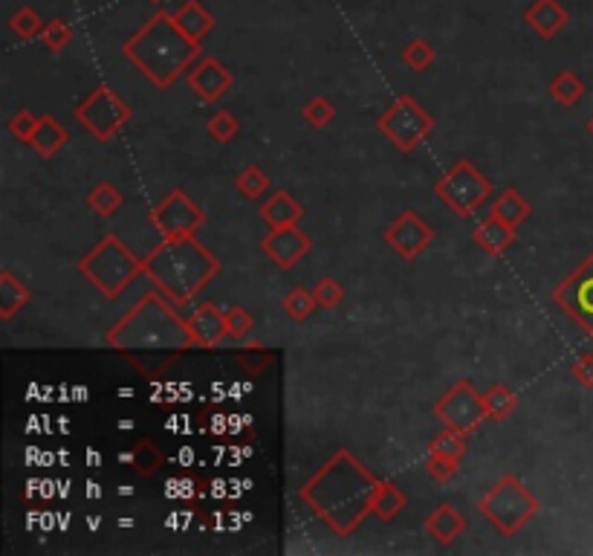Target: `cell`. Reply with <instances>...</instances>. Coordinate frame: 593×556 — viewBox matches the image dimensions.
<instances>
[{
	"instance_id": "cell-1",
	"label": "cell",
	"mask_w": 593,
	"mask_h": 556,
	"mask_svg": "<svg viewBox=\"0 0 593 556\" xmlns=\"http://www.w3.org/2000/svg\"><path fill=\"white\" fill-rule=\"evenodd\" d=\"M379 478L368 473L348 449H339L319 473L313 475L298 499L313 507V513L339 536H351L359 522L371 513Z\"/></svg>"
},
{
	"instance_id": "cell-2",
	"label": "cell",
	"mask_w": 593,
	"mask_h": 556,
	"mask_svg": "<svg viewBox=\"0 0 593 556\" xmlns=\"http://www.w3.org/2000/svg\"><path fill=\"white\" fill-rule=\"evenodd\" d=\"M122 56L160 90H168L200 58V44L177 27L174 12L160 9L122 44Z\"/></svg>"
},
{
	"instance_id": "cell-3",
	"label": "cell",
	"mask_w": 593,
	"mask_h": 556,
	"mask_svg": "<svg viewBox=\"0 0 593 556\" xmlns=\"http://www.w3.org/2000/svg\"><path fill=\"white\" fill-rule=\"evenodd\" d=\"M217 273L220 261L200 241H194V235L162 238L160 247L145 258V276L174 305H189Z\"/></svg>"
},
{
	"instance_id": "cell-4",
	"label": "cell",
	"mask_w": 593,
	"mask_h": 556,
	"mask_svg": "<svg viewBox=\"0 0 593 556\" xmlns=\"http://www.w3.org/2000/svg\"><path fill=\"white\" fill-rule=\"evenodd\" d=\"M174 302L165 296V293H148L142 296V302H136L134 310L125 313L128 322H136L142 325L139 328H116L108 334V345L119 348V351H186V348H194L191 345L189 328L186 322L177 319L174 313Z\"/></svg>"
},
{
	"instance_id": "cell-5",
	"label": "cell",
	"mask_w": 593,
	"mask_h": 556,
	"mask_svg": "<svg viewBox=\"0 0 593 556\" xmlns=\"http://www.w3.org/2000/svg\"><path fill=\"white\" fill-rule=\"evenodd\" d=\"M79 273L108 299L122 296L136 278L145 276V258H136L116 235H105L93 250L79 261Z\"/></svg>"
},
{
	"instance_id": "cell-6",
	"label": "cell",
	"mask_w": 593,
	"mask_h": 556,
	"mask_svg": "<svg viewBox=\"0 0 593 556\" xmlns=\"http://www.w3.org/2000/svg\"><path fill=\"white\" fill-rule=\"evenodd\" d=\"M478 507L484 519H489L504 536H515L541 510L539 499L515 475H504L484 499L478 501Z\"/></svg>"
},
{
	"instance_id": "cell-7",
	"label": "cell",
	"mask_w": 593,
	"mask_h": 556,
	"mask_svg": "<svg viewBox=\"0 0 593 556\" xmlns=\"http://www.w3.org/2000/svg\"><path fill=\"white\" fill-rule=\"evenodd\" d=\"M434 195L440 197L455 215L469 218L486 197L492 195V183L469 160H460L434 183Z\"/></svg>"
},
{
	"instance_id": "cell-8",
	"label": "cell",
	"mask_w": 593,
	"mask_h": 556,
	"mask_svg": "<svg viewBox=\"0 0 593 556\" xmlns=\"http://www.w3.org/2000/svg\"><path fill=\"white\" fill-rule=\"evenodd\" d=\"M377 128L391 139L400 151H414L434 131L432 113L414 96H397V102L377 119Z\"/></svg>"
},
{
	"instance_id": "cell-9",
	"label": "cell",
	"mask_w": 593,
	"mask_h": 556,
	"mask_svg": "<svg viewBox=\"0 0 593 556\" xmlns=\"http://www.w3.org/2000/svg\"><path fill=\"white\" fill-rule=\"evenodd\" d=\"M79 125L99 142H110L122 125H128L131 108L110 90L108 84H99L90 96H84L76 105Z\"/></svg>"
},
{
	"instance_id": "cell-10",
	"label": "cell",
	"mask_w": 593,
	"mask_h": 556,
	"mask_svg": "<svg viewBox=\"0 0 593 556\" xmlns=\"http://www.w3.org/2000/svg\"><path fill=\"white\" fill-rule=\"evenodd\" d=\"M434 415L440 417L449 429L463 432V435H472L486 417H489V412H486L484 394H478L469 380H458L452 389L437 400Z\"/></svg>"
},
{
	"instance_id": "cell-11",
	"label": "cell",
	"mask_w": 593,
	"mask_h": 556,
	"mask_svg": "<svg viewBox=\"0 0 593 556\" xmlns=\"http://www.w3.org/2000/svg\"><path fill=\"white\" fill-rule=\"evenodd\" d=\"M553 299L593 339V252L556 287Z\"/></svg>"
},
{
	"instance_id": "cell-12",
	"label": "cell",
	"mask_w": 593,
	"mask_h": 556,
	"mask_svg": "<svg viewBox=\"0 0 593 556\" xmlns=\"http://www.w3.org/2000/svg\"><path fill=\"white\" fill-rule=\"evenodd\" d=\"M151 223H154V229L160 232L162 238H186V235H194L206 223V215L183 189H174L151 212Z\"/></svg>"
},
{
	"instance_id": "cell-13",
	"label": "cell",
	"mask_w": 593,
	"mask_h": 556,
	"mask_svg": "<svg viewBox=\"0 0 593 556\" xmlns=\"http://www.w3.org/2000/svg\"><path fill=\"white\" fill-rule=\"evenodd\" d=\"M432 238H434L432 226L423 221L417 212H411V209L403 212L397 221L385 229V241H388V247L397 252L400 258H405V261H414L417 255H423V252L429 250Z\"/></svg>"
},
{
	"instance_id": "cell-14",
	"label": "cell",
	"mask_w": 593,
	"mask_h": 556,
	"mask_svg": "<svg viewBox=\"0 0 593 556\" xmlns=\"http://www.w3.org/2000/svg\"><path fill=\"white\" fill-rule=\"evenodd\" d=\"M186 82H189L191 90L200 96V102L215 105V102H220V99L232 90L235 76H232V70H229L223 61H217L215 56H200L189 67Z\"/></svg>"
},
{
	"instance_id": "cell-15",
	"label": "cell",
	"mask_w": 593,
	"mask_h": 556,
	"mask_svg": "<svg viewBox=\"0 0 593 556\" xmlns=\"http://www.w3.org/2000/svg\"><path fill=\"white\" fill-rule=\"evenodd\" d=\"M313 250V241L310 235H304L296 226H281V229H272L270 235L261 238V252L270 258L278 270H293L298 261Z\"/></svg>"
},
{
	"instance_id": "cell-16",
	"label": "cell",
	"mask_w": 593,
	"mask_h": 556,
	"mask_svg": "<svg viewBox=\"0 0 593 556\" xmlns=\"http://www.w3.org/2000/svg\"><path fill=\"white\" fill-rule=\"evenodd\" d=\"M186 328H189L191 345H194V348H217V345L229 336V331H226V316H223V310L217 305H212V302L197 307L189 316Z\"/></svg>"
},
{
	"instance_id": "cell-17",
	"label": "cell",
	"mask_w": 593,
	"mask_h": 556,
	"mask_svg": "<svg viewBox=\"0 0 593 556\" xmlns=\"http://www.w3.org/2000/svg\"><path fill=\"white\" fill-rule=\"evenodd\" d=\"M570 21V12L562 6V0H536L527 12H524V24L539 32L544 41L556 38Z\"/></svg>"
},
{
	"instance_id": "cell-18",
	"label": "cell",
	"mask_w": 593,
	"mask_h": 556,
	"mask_svg": "<svg viewBox=\"0 0 593 556\" xmlns=\"http://www.w3.org/2000/svg\"><path fill=\"white\" fill-rule=\"evenodd\" d=\"M463 530H466V519H463V513H458V507L449 504V501L437 504L429 513V519H426V533L432 536L437 545H452Z\"/></svg>"
},
{
	"instance_id": "cell-19",
	"label": "cell",
	"mask_w": 593,
	"mask_h": 556,
	"mask_svg": "<svg viewBox=\"0 0 593 556\" xmlns=\"http://www.w3.org/2000/svg\"><path fill=\"white\" fill-rule=\"evenodd\" d=\"M174 21H177V27L183 29L194 44H203L212 35V29H215V15L200 0H186L174 12Z\"/></svg>"
},
{
	"instance_id": "cell-20",
	"label": "cell",
	"mask_w": 593,
	"mask_h": 556,
	"mask_svg": "<svg viewBox=\"0 0 593 556\" xmlns=\"http://www.w3.org/2000/svg\"><path fill=\"white\" fill-rule=\"evenodd\" d=\"M261 218L270 223L272 229H281V226H296L304 218V206L298 203L296 197L290 195L287 189H278L275 195H270V200L261 206Z\"/></svg>"
},
{
	"instance_id": "cell-21",
	"label": "cell",
	"mask_w": 593,
	"mask_h": 556,
	"mask_svg": "<svg viewBox=\"0 0 593 556\" xmlns=\"http://www.w3.org/2000/svg\"><path fill=\"white\" fill-rule=\"evenodd\" d=\"M475 244L486 252V255H501L515 244V229L510 223L498 221L495 215H489L486 221L478 223L475 229Z\"/></svg>"
},
{
	"instance_id": "cell-22",
	"label": "cell",
	"mask_w": 593,
	"mask_h": 556,
	"mask_svg": "<svg viewBox=\"0 0 593 556\" xmlns=\"http://www.w3.org/2000/svg\"><path fill=\"white\" fill-rule=\"evenodd\" d=\"M64 142H67V131L58 125V119L55 116H41V122H38V128H35V134L29 139V145L44 157V160H50L55 157L61 148H64Z\"/></svg>"
},
{
	"instance_id": "cell-23",
	"label": "cell",
	"mask_w": 593,
	"mask_h": 556,
	"mask_svg": "<svg viewBox=\"0 0 593 556\" xmlns=\"http://www.w3.org/2000/svg\"><path fill=\"white\" fill-rule=\"evenodd\" d=\"M24 305H29V290L12 270L0 273V319H12Z\"/></svg>"
},
{
	"instance_id": "cell-24",
	"label": "cell",
	"mask_w": 593,
	"mask_h": 556,
	"mask_svg": "<svg viewBox=\"0 0 593 556\" xmlns=\"http://www.w3.org/2000/svg\"><path fill=\"white\" fill-rule=\"evenodd\" d=\"M405 504H408V499L394 481H379L374 501H371V513L382 522H394L405 510Z\"/></svg>"
},
{
	"instance_id": "cell-25",
	"label": "cell",
	"mask_w": 593,
	"mask_h": 556,
	"mask_svg": "<svg viewBox=\"0 0 593 556\" xmlns=\"http://www.w3.org/2000/svg\"><path fill=\"white\" fill-rule=\"evenodd\" d=\"M122 461H125V464H131L136 475L148 478V475H154L157 470H160L165 458H162L160 446L154 444L151 438H139V441L134 444V449L122 455Z\"/></svg>"
},
{
	"instance_id": "cell-26",
	"label": "cell",
	"mask_w": 593,
	"mask_h": 556,
	"mask_svg": "<svg viewBox=\"0 0 593 556\" xmlns=\"http://www.w3.org/2000/svg\"><path fill=\"white\" fill-rule=\"evenodd\" d=\"M489 215H495L498 221L510 223V226H518V223L527 221V215H530V203L524 200V197L518 195L515 189H504L498 200L492 203V212Z\"/></svg>"
},
{
	"instance_id": "cell-27",
	"label": "cell",
	"mask_w": 593,
	"mask_h": 556,
	"mask_svg": "<svg viewBox=\"0 0 593 556\" xmlns=\"http://www.w3.org/2000/svg\"><path fill=\"white\" fill-rule=\"evenodd\" d=\"M550 96L565 105V108H573L582 96H585V82L573 73V70H562L553 82H550Z\"/></svg>"
},
{
	"instance_id": "cell-28",
	"label": "cell",
	"mask_w": 593,
	"mask_h": 556,
	"mask_svg": "<svg viewBox=\"0 0 593 556\" xmlns=\"http://www.w3.org/2000/svg\"><path fill=\"white\" fill-rule=\"evenodd\" d=\"M484 403L492 420H507V417L515 412V406H518V397H515L513 389L495 383V386L484 394Z\"/></svg>"
},
{
	"instance_id": "cell-29",
	"label": "cell",
	"mask_w": 593,
	"mask_h": 556,
	"mask_svg": "<svg viewBox=\"0 0 593 556\" xmlns=\"http://www.w3.org/2000/svg\"><path fill=\"white\" fill-rule=\"evenodd\" d=\"M87 206L99 215V218H110L122 209V195L116 186L110 183H99L90 195H87Z\"/></svg>"
},
{
	"instance_id": "cell-30",
	"label": "cell",
	"mask_w": 593,
	"mask_h": 556,
	"mask_svg": "<svg viewBox=\"0 0 593 556\" xmlns=\"http://www.w3.org/2000/svg\"><path fill=\"white\" fill-rule=\"evenodd\" d=\"M284 310H287V316L293 319V322H304V319H310L313 313H316V296H313V290H304V287H293L287 296H284Z\"/></svg>"
},
{
	"instance_id": "cell-31",
	"label": "cell",
	"mask_w": 593,
	"mask_h": 556,
	"mask_svg": "<svg viewBox=\"0 0 593 556\" xmlns=\"http://www.w3.org/2000/svg\"><path fill=\"white\" fill-rule=\"evenodd\" d=\"M235 186L241 189L243 197H249V200H258V197L267 195V189H270V177L261 171L258 166H243L238 171V177H235Z\"/></svg>"
},
{
	"instance_id": "cell-32",
	"label": "cell",
	"mask_w": 593,
	"mask_h": 556,
	"mask_svg": "<svg viewBox=\"0 0 593 556\" xmlns=\"http://www.w3.org/2000/svg\"><path fill=\"white\" fill-rule=\"evenodd\" d=\"M44 21L38 18V12L35 9H29V6H21L12 18H9V29L21 38V41H32L35 35H41L44 32Z\"/></svg>"
},
{
	"instance_id": "cell-33",
	"label": "cell",
	"mask_w": 593,
	"mask_h": 556,
	"mask_svg": "<svg viewBox=\"0 0 593 556\" xmlns=\"http://www.w3.org/2000/svg\"><path fill=\"white\" fill-rule=\"evenodd\" d=\"M206 134L215 139V142H232V139L241 134V122L238 116H232L229 111H217L209 122H206Z\"/></svg>"
},
{
	"instance_id": "cell-34",
	"label": "cell",
	"mask_w": 593,
	"mask_h": 556,
	"mask_svg": "<svg viewBox=\"0 0 593 556\" xmlns=\"http://www.w3.org/2000/svg\"><path fill=\"white\" fill-rule=\"evenodd\" d=\"M223 316H226V331H229V339H235V342L246 339V336L252 334V328H255L252 313L241 305L226 307V310H223Z\"/></svg>"
},
{
	"instance_id": "cell-35",
	"label": "cell",
	"mask_w": 593,
	"mask_h": 556,
	"mask_svg": "<svg viewBox=\"0 0 593 556\" xmlns=\"http://www.w3.org/2000/svg\"><path fill=\"white\" fill-rule=\"evenodd\" d=\"M429 452H437V455H446V458H455V461H460V458L466 455V435L446 426V432H440V435L432 441Z\"/></svg>"
},
{
	"instance_id": "cell-36",
	"label": "cell",
	"mask_w": 593,
	"mask_h": 556,
	"mask_svg": "<svg viewBox=\"0 0 593 556\" xmlns=\"http://www.w3.org/2000/svg\"><path fill=\"white\" fill-rule=\"evenodd\" d=\"M403 61L408 70L423 73V70H429V67L434 64V47L429 44V41L417 38V41H411V44L403 50Z\"/></svg>"
},
{
	"instance_id": "cell-37",
	"label": "cell",
	"mask_w": 593,
	"mask_h": 556,
	"mask_svg": "<svg viewBox=\"0 0 593 556\" xmlns=\"http://www.w3.org/2000/svg\"><path fill=\"white\" fill-rule=\"evenodd\" d=\"M41 41L50 53H61L73 41V27L64 18H53V21H47V27L41 32Z\"/></svg>"
},
{
	"instance_id": "cell-38",
	"label": "cell",
	"mask_w": 593,
	"mask_h": 556,
	"mask_svg": "<svg viewBox=\"0 0 593 556\" xmlns=\"http://www.w3.org/2000/svg\"><path fill=\"white\" fill-rule=\"evenodd\" d=\"M301 116L313 125V128H327L333 119H336V108L324 99V96H313V99H307L304 102V108H301Z\"/></svg>"
},
{
	"instance_id": "cell-39",
	"label": "cell",
	"mask_w": 593,
	"mask_h": 556,
	"mask_svg": "<svg viewBox=\"0 0 593 556\" xmlns=\"http://www.w3.org/2000/svg\"><path fill=\"white\" fill-rule=\"evenodd\" d=\"M313 296H316V302L319 307H327V310H333V307L342 305V287H339V281L330 276H324L322 281H316V287H313Z\"/></svg>"
},
{
	"instance_id": "cell-40",
	"label": "cell",
	"mask_w": 593,
	"mask_h": 556,
	"mask_svg": "<svg viewBox=\"0 0 593 556\" xmlns=\"http://www.w3.org/2000/svg\"><path fill=\"white\" fill-rule=\"evenodd\" d=\"M458 464L455 458H446V455H437V452H429V461H426V470L432 475L437 484H446L458 475Z\"/></svg>"
},
{
	"instance_id": "cell-41",
	"label": "cell",
	"mask_w": 593,
	"mask_h": 556,
	"mask_svg": "<svg viewBox=\"0 0 593 556\" xmlns=\"http://www.w3.org/2000/svg\"><path fill=\"white\" fill-rule=\"evenodd\" d=\"M38 122H41V116H32L29 111H21L9 119V131H12V134H15L18 139L29 142V139H32V134H35V128H38Z\"/></svg>"
},
{
	"instance_id": "cell-42",
	"label": "cell",
	"mask_w": 593,
	"mask_h": 556,
	"mask_svg": "<svg viewBox=\"0 0 593 556\" xmlns=\"http://www.w3.org/2000/svg\"><path fill=\"white\" fill-rule=\"evenodd\" d=\"M570 374L579 386L593 389V354H582L579 360L570 365Z\"/></svg>"
},
{
	"instance_id": "cell-43",
	"label": "cell",
	"mask_w": 593,
	"mask_h": 556,
	"mask_svg": "<svg viewBox=\"0 0 593 556\" xmlns=\"http://www.w3.org/2000/svg\"><path fill=\"white\" fill-rule=\"evenodd\" d=\"M588 131H591V137H593V119H591V122H588Z\"/></svg>"
},
{
	"instance_id": "cell-44",
	"label": "cell",
	"mask_w": 593,
	"mask_h": 556,
	"mask_svg": "<svg viewBox=\"0 0 593 556\" xmlns=\"http://www.w3.org/2000/svg\"><path fill=\"white\" fill-rule=\"evenodd\" d=\"M151 3H162V0H151Z\"/></svg>"
}]
</instances>
